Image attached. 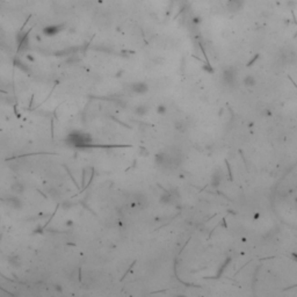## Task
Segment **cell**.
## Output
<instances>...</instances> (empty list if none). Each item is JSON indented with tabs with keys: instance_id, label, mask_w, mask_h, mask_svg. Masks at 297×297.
Here are the masks:
<instances>
[{
	"instance_id": "1",
	"label": "cell",
	"mask_w": 297,
	"mask_h": 297,
	"mask_svg": "<svg viewBox=\"0 0 297 297\" xmlns=\"http://www.w3.org/2000/svg\"><path fill=\"white\" fill-rule=\"evenodd\" d=\"M65 142L74 147H87L92 144L93 138L85 132H80V131H73L71 133H68L65 138Z\"/></svg>"
},
{
	"instance_id": "2",
	"label": "cell",
	"mask_w": 297,
	"mask_h": 297,
	"mask_svg": "<svg viewBox=\"0 0 297 297\" xmlns=\"http://www.w3.org/2000/svg\"><path fill=\"white\" fill-rule=\"evenodd\" d=\"M63 29H64L63 24H50V26H46V27L43 28V34L45 36L52 37V36L58 35Z\"/></svg>"
},
{
	"instance_id": "3",
	"label": "cell",
	"mask_w": 297,
	"mask_h": 297,
	"mask_svg": "<svg viewBox=\"0 0 297 297\" xmlns=\"http://www.w3.org/2000/svg\"><path fill=\"white\" fill-rule=\"evenodd\" d=\"M17 50L19 51H26L29 46V38H28V32H20L17 35Z\"/></svg>"
},
{
	"instance_id": "4",
	"label": "cell",
	"mask_w": 297,
	"mask_h": 297,
	"mask_svg": "<svg viewBox=\"0 0 297 297\" xmlns=\"http://www.w3.org/2000/svg\"><path fill=\"white\" fill-rule=\"evenodd\" d=\"M7 203H8L9 207H12V208H14V209L21 208V204H22L21 200H20L19 197H16V196H10V197H8V198H7Z\"/></svg>"
},
{
	"instance_id": "5",
	"label": "cell",
	"mask_w": 297,
	"mask_h": 297,
	"mask_svg": "<svg viewBox=\"0 0 297 297\" xmlns=\"http://www.w3.org/2000/svg\"><path fill=\"white\" fill-rule=\"evenodd\" d=\"M132 90L135 93H138V94H143L147 90V87L144 82H136L132 85Z\"/></svg>"
},
{
	"instance_id": "6",
	"label": "cell",
	"mask_w": 297,
	"mask_h": 297,
	"mask_svg": "<svg viewBox=\"0 0 297 297\" xmlns=\"http://www.w3.org/2000/svg\"><path fill=\"white\" fill-rule=\"evenodd\" d=\"M14 64H15V66H16V67H19L21 71H23V72H26V73H30V68L28 67V65H27V64H24L20 58H15Z\"/></svg>"
},
{
	"instance_id": "7",
	"label": "cell",
	"mask_w": 297,
	"mask_h": 297,
	"mask_svg": "<svg viewBox=\"0 0 297 297\" xmlns=\"http://www.w3.org/2000/svg\"><path fill=\"white\" fill-rule=\"evenodd\" d=\"M12 189H13L16 194H21V193L24 190V186H23L21 182H16V183H14V184L12 186Z\"/></svg>"
},
{
	"instance_id": "8",
	"label": "cell",
	"mask_w": 297,
	"mask_h": 297,
	"mask_svg": "<svg viewBox=\"0 0 297 297\" xmlns=\"http://www.w3.org/2000/svg\"><path fill=\"white\" fill-rule=\"evenodd\" d=\"M245 85L246 86H248V87H252V86H254L255 85V78L254 77H252V75H247L246 78H245Z\"/></svg>"
},
{
	"instance_id": "9",
	"label": "cell",
	"mask_w": 297,
	"mask_h": 297,
	"mask_svg": "<svg viewBox=\"0 0 297 297\" xmlns=\"http://www.w3.org/2000/svg\"><path fill=\"white\" fill-rule=\"evenodd\" d=\"M135 111H136V114H138V115H144V114L147 111V108L144 107V106H139V107H137V108L135 109Z\"/></svg>"
},
{
	"instance_id": "10",
	"label": "cell",
	"mask_w": 297,
	"mask_h": 297,
	"mask_svg": "<svg viewBox=\"0 0 297 297\" xmlns=\"http://www.w3.org/2000/svg\"><path fill=\"white\" fill-rule=\"evenodd\" d=\"M19 256H10V258H8V262L12 265V266H19Z\"/></svg>"
},
{
	"instance_id": "11",
	"label": "cell",
	"mask_w": 297,
	"mask_h": 297,
	"mask_svg": "<svg viewBox=\"0 0 297 297\" xmlns=\"http://www.w3.org/2000/svg\"><path fill=\"white\" fill-rule=\"evenodd\" d=\"M157 111H158V114H165L166 113V106L159 104L158 108H157Z\"/></svg>"
},
{
	"instance_id": "12",
	"label": "cell",
	"mask_w": 297,
	"mask_h": 297,
	"mask_svg": "<svg viewBox=\"0 0 297 297\" xmlns=\"http://www.w3.org/2000/svg\"><path fill=\"white\" fill-rule=\"evenodd\" d=\"M66 225H67V226H71V225H72V220H67V222H66Z\"/></svg>"
}]
</instances>
